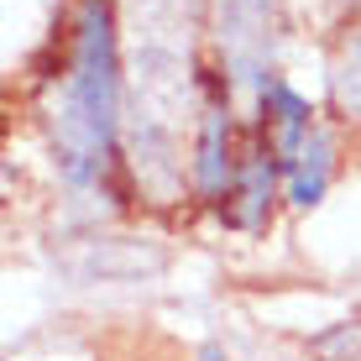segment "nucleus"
Here are the masks:
<instances>
[{"label": "nucleus", "instance_id": "1", "mask_svg": "<svg viewBox=\"0 0 361 361\" xmlns=\"http://www.w3.org/2000/svg\"><path fill=\"white\" fill-rule=\"evenodd\" d=\"M267 21H272V0H220V47H226L241 90H252L262 73Z\"/></svg>", "mask_w": 361, "mask_h": 361}, {"label": "nucleus", "instance_id": "2", "mask_svg": "<svg viewBox=\"0 0 361 361\" xmlns=\"http://www.w3.org/2000/svg\"><path fill=\"white\" fill-rule=\"evenodd\" d=\"M163 267V257L152 252V246H126V241H99L90 252L79 257V272L84 278H142V272H157Z\"/></svg>", "mask_w": 361, "mask_h": 361}, {"label": "nucleus", "instance_id": "3", "mask_svg": "<svg viewBox=\"0 0 361 361\" xmlns=\"http://www.w3.org/2000/svg\"><path fill=\"white\" fill-rule=\"evenodd\" d=\"M330 131H309V142H304V152L293 157V173H288V199L293 204H319V194H325V183H330Z\"/></svg>", "mask_w": 361, "mask_h": 361}, {"label": "nucleus", "instance_id": "4", "mask_svg": "<svg viewBox=\"0 0 361 361\" xmlns=\"http://www.w3.org/2000/svg\"><path fill=\"white\" fill-rule=\"evenodd\" d=\"M194 178H199V189H204V194H220V189H226V116H220V110H209V116H204Z\"/></svg>", "mask_w": 361, "mask_h": 361}, {"label": "nucleus", "instance_id": "5", "mask_svg": "<svg viewBox=\"0 0 361 361\" xmlns=\"http://www.w3.org/2000/svg\"><path fill=\"white\" fill-rule=\"evenodd\" d=\"M267 194H272V168H267V157H262V163H246V168H241V189H235L241 204L231 209V220H235V226H262Z\"/></svg>", "mask_w": 361, "mask_h": 361}, {"label": "nucleus", "instance_id": "6", "mask_svg": "<svg viewBox=\"0 0 361 361\" xmlns=\"http://www.w3.org/2000/svg\"><path fill=\"white\" fill-rule=\"evenodd\" d=\"M314 351L325 356V361H335V356H356V351H361V325H341L335 335H319Z\"/></svg>", "mask_w": 361, "mask_h": 361}, {"label": "nucleus", "instance_id": "7", "mask_svg": "<svg viewBox=\"0 0 361 361\" xmlns=\"http://www.w3.org/2000/svg\"><path fill=\"white\" fill-rule=\"evenodd\" d=\"M341 94H345V105H361V37L341 58Z\"/></svg>", "mask_w": 361, "mask_h": 361}, {"label": "nucleus", "instance_id": "8", "mask_svg": "<svg viewBox=\"0 0 361 361\" xmlns=\"http://www.w3.org/2000/svg\"><path fill=\"white\" fill-rule=\"evenodd\" d=\"M199 361H226V351H220V345H204V351H199Z\"/></svg>", "mask_w": 361, "mask_h": 361}]
</instances>
